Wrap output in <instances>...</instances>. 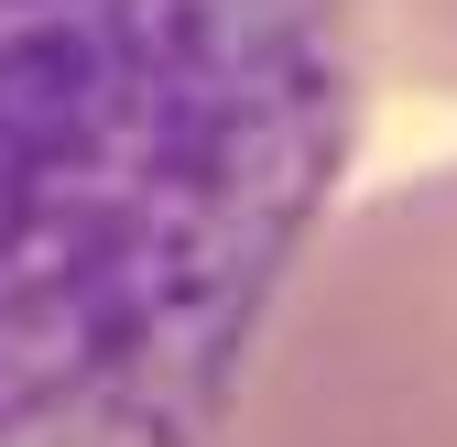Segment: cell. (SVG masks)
Instances as JSON below:
<instances>
[{
  "label": "cell",
  "mask_w": 457,
  "mask_h": 447,
  "mask_svg": "<svg viewBox=\"0 0 457 447\" xmlns=\"http://www.w3.org/2000/svg\"><path fill=\"white\" fill-rule=\"evenodd\" d=\"M349 22H360V66L457 98V0H349Z\"/></svg>",
  "instance_id": "cell-3"
},
{
  "label": "cell",
  "mask_w": 457,
  "mask_h": 447,
  "mask_svg": "<svg viewBox=\"0 0 457 447\" xmlns=\"http://www.w3.org/2000/svg\"><path fill=\"white\" fill-rule=\"evenodd\" d=\"M218 447H457V164L316 230Z\"/></svg>",
  "instance_id": "cell-2"
},
{
  "label": "cell",
  "mask_w": 457,
  "mask_h": 447,
  "mask_svg": "<svg viewBox=\"0 0 457 447\" xmlns=\"http://www.w3.org/2000/svg\"><path fill=\"white\" fill-rule=\"evenodd\" d=\"M360 98L349 0H0V447H218Z\"/></svg>",
  "instance_id": "cell-1"
}]
</instances>
